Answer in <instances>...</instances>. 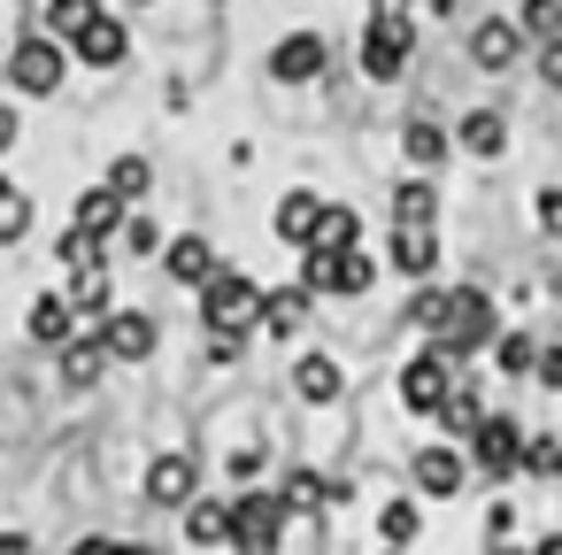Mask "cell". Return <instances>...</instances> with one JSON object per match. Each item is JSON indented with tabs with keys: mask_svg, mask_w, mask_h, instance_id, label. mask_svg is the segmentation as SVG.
Listing matches in <instances>:
<instances>
[{
	"mask_svg": "<svg viewBox=\"0 0 562 555\" xmlns=\"http://www.w3.org/2000/svg\"><path fill=\"white\" fill-rule=\"evenodd\" d=\"M193 493H201L193 455H155V463H147V501H155V509H186Z\"/></svg>",
	"mask_w": 562,
	"mask_h": 555,
	"instance_id": "13",
	"label": "cell"
},
{
	"mask_svg": "<svg viewBox=\"0 0 562 555\" xmlns=\"http://www.w3.org/2000/svg\"><path fill=\"white\" fill-rule=\"evenodd\" d=\"M109 193L147 201V193H155V163H147V155H116V163H109Z\"/></svg>",
	"mask_w": 562,
	"mask_h": 555,
	"instance_id": "28",
	"label": "cell"
},
{
	"mask_svg": "<svg viewBox=\"0 0 562 555\" xmlns=\"http://www.w3.org/2000/svg\"><path fill=\"white\" fill-rule=\"evenodd\" d=\"M70 332H78V309H70V293H40V301H32V340H40V347H63Z\"/></svg>",
	"mask_w": 562,
	"mask_h": 555,
	"instance_id": "23",
	"label": "cell"
},
{
	"mask_svg": "<svg viewBox=\"0 0 562 555\" xmlns=\"http://www.w3.org/2000/svg\"><path fill=\"white\" fill-rule=\"evenodd\" d=\"M93 16H101V0H47V40H63V47H70Z\"/></svg>",
	"mask_w": 562,
	"mask_h": 555,
	"instance_id": "30",
	"label": "cell"
},
{
	"mask_svg": "<svg viewBox=\"0 0 562 555\" xmlns=\"http://www.w3.org/2000/svg\"><path fill=\"white\" fill-rule=\"evenodd\" d=\"M101 347H109V363H147V355H155V317L109 309V317H101Z\"/></svg>",
	"mask_w": 562,
	"mask_h": 555,
	"instance_id": "10",
	"label": "cell"
},
{
	"mask_svg": "<svg viewBox=\"0 0 562 555\" xmlns=\"http://www.w3.org/2000/svg\"><path fill=\"white\" fill-rule=\"evenodd\" d=\"M308 309H316V293L293 278V286H278V293H262V332H278V340H293L301 324H308Z\"/></svg>",
	"mask_w": 562,
	"mask_h": 555,
	"instance_id": "19",
	"label": "cell"
},
{
	"mask_svg": "<svg viewBox=\"0 0 562 555\" xmlns=\"http://www.w3.org/2000/svg\"><path fill=\"white\" fill-rule=\"evenodd\" d=\"M0 555H32V540L24 532H0Z\"/></svg>",
	"mask_w": 562,
	"mask_h": 555,
	"instance_id": "46",
	"label": "cell"
},
{
	"mask_svg": "<svg viewBox=\"0 0 562 555\" xmlns=\"http://www.w3.org/2000/svg\"><path fill=\"white\" fill-rule=\"evenodd\" d=\"M493 340H501V332H493V301H485L477 286H454V293H447V317L431 324V347L462 363V355H477V347H493Z\"/></svg>",
	"mask_w": 562,
	"mask_h": 555,
	"instance_id": "2",
	"label": "cell"
},
{
	"mask_svg": "<svg viewBox=\"0 0 562 555\" xmlns=\"http://www.w3.org/2000/svg\"><path fill=\"white\" fill-rule=\"evenodd\" d=\"M539 78L562 93V40H547V47H539Z\"/></svg>",
	"mask_w": 562,
	"mask_h": 555,
	"instance_id": "42",
	"label": "cell"
},
{
	"mask_svg": "<svg viewBox=\"0 0 562 555\" xmlns=\"http://www.w3.org/2000/svg\"><path fill=\"white\" fill-rule=\"evenodd\" d=\"M70 224L93 232V240H116V232H124V193H109V186L78 193V217H70Z\"/></svg>",
	"mask_w": 562,
	"mask_h": 555,
	"instance_id": "21",
	"label": "cell"
},
{
	"mask_svg": "<svg viewBox=\"0 0 562 555\" xmlns=\"http://www.w3.org/2000/svg\"><path fill=\"white\" fill-rule=\"evenodd\" d=\"M16 132H24V124H16V109H9V101H0V155H9V147H16Z\"/></svg>",
	"mask_w": 562,
	"mask_h": 555,
	"instance_id": "44",
	"label": "cell"
},
{
	"mask_svg": "<svg viewBox=\"0 0 562 555\" xmlns=\"http://www.w3.org/2000/svg\"><path fill=\"white\" fill-rule=\"evenodd\" d=\"M324 55H331V47H324L316 32H293V40L270 47V78H278V86H308V78H324Z\"/></svg>",
	"mask_w": 562,
	"mask_h": 555,
	"instance_id": "12",
	"label": "cell"
},
{
	"mask_svg": "<svg viewBox=\"0 0 562 555\" xmlns=\"http://www.w3.org/2000/svg\"><path fill=\"white\" fill-rule=\"evenodd\" d=\"M24 232H32V193L0 178V247H16Z\"/></svg>",
	"mask_w": 562,
	"mask_h": 555,
	"instance_id": "31",
	"label": "cell"
},
{
	"mask_svg": "<svg viewBox=\"0 0 562 555\" xmlns=\"http://www.w3.org/2000/svg\"><path fill=\"white\" fill-rule=\"evenodd\" d=\"M531 378H539L547 393H562V347H539V363H531Z\"/></svg>",
	"mask_w": 562,
	"mask_h": 555,
	"instance_id": "41",
	"label": "cell"
},
{
	"mask_svg": "<svg viewBox=\"0 0 562 555\" xmlns=\"http://www.w3.org/2000/svg\"><path fill=\"white\" fill-rule=\"evenodd\" d=\"M393 270L431 278V270H439V240H431V232H393Z\"/></svg>",
	"mask_w": 562,
	"mask_h": 555,
	"instance_id": "26",
	"label": "cell"
},
{
	"mask_svg": "<svg viewBox=\"0 0 562 555\" xmlns=\"http://www.w3.org/2000/svg\"><path fill=\"white\" fill-rule=\"evenodd\" d=\"M55 355H63V378H70L78 393H86V386H101V370H109V347H101V332H93V340H78V332H70Z\"/></svg>",
	"mask_w": 562,
	"mask_h": 555,
	"instance_id": "22",
	"label": "cell"
},
{
	"mask_svg": "<svg viewBox=\"0 0 562 555\" xmlns=\"http://www.w3.org/2000/svg\"><path fill=\"white\" fill-rule=\"evenodd\" d=\"M116 255H162V232H155V217H124V232L109 240Z\"/></svg>",
	"mask_w": 562,
	"mask_h": 555,
	"instance_id": "33",
	"label": "cell"
},
{
	"mask_svg": "<svg viewBox=\"0 0 562 555\" xmlns=\"http://www.w3.org/2000/svg\"><path fill=\"white\" fill-rule=\"evenodd\" d=\"M531 555H562V532H547V540H539V547H531Z\"/></svg>",
	"mask_w": 562,
	"mask_h": 555,
	"instance_id": "48",
	"label": "cell"
},
{
	"mask_svg": "<svg viewBox=\"0 0 562 555\" xmlns=\"http://www.w3.org/2000/svg\"><path fill=\"white\" fill-rule=\"evenodd\" d=\"M401 155H408L416 170H439V163H447V132H439L431 116H416V124L401 132Z\"/></svg>",
	"mask_w": 562,
	"mask_h": 555,
	"instance_id": "25",
	"label": "cell"
},
{
	"mask_svg": "<svg viewBox=\"0 0 562 555\" xmlns=\"http://www.w3.org/2000/svg\"><path fill=\"white\" fill-rule=\"evenodd\" d=\"M63 78H70V47H63V40H47V32L16 40V55H9V86H16V93L47 101V93H63Z\"/></svg>",
	"mask_w": 562,
	"mask_h": 555,
	"instance_id": "4",
	"label": "cell"
},
{
	"mask_svg": "<svg viewBox=\"0 0 562 555\" xmlns=\"http://www.w3.org/2000/svg\"><path fill=\"white\" fill-rule=\"evenodd\" d=\"M293 393H301L308 409H331V401L347 393V378H339L331 355H293Z\"/></svg>",
	"mask_w": 562,
	"mask_h": 555,
	"instance_id": "16",
	"label": "cell"
},
{
	"mask_svg": "<svg viewBox=\"0 0 562 555\" xmlns=\"http://www.w3.org/2000/svg\"><path fill=\"white\" fill-rule=\"evenodd\" d=\"M531 217H539V232H554V240H562V193H554V186L531 201Z\"/></svg>",
	"mask_w": 562,
	"mask_h": 555,
	"instance_id": "40",
	"label": "cell"
},
{
	"mask_svg": "<svg viewBox=\"0 0 562 555\" xmlns=\"http://www.w3.org/2000/svg\"><path fill=\"white\" fill-rule=\"evenodd\" d=\"M308 247H362V217H355V209H331V201H324V217H316Z\"/></svg>",
	"mask_w": 562,
	"mask_h": 555,
	"instance_id": "29",
	"label": "cell"
},
{
	"mask_svg": "<svg viewBox=\"0 0 562 555\" xmlns=\"http://www.w3.org/2000/svg\"><path fill=\"white\" fill-rule=\"evenodd\" d=\"M278 501H285V517H293V509H316V501H331V478H316V470H293Z\"/></svg>",
	"mask_w": 562,
	"mask_h": 555,
	"instance_id": "34",
	"label": "cell"
},
{
	"mask_svg": "<svg viewBox=\"0 0 562 555\" xmlns=\"http://www.w3.org/2000/svg\"><path fill=\"white\" fill-rule=\"evenodd\" d=\"M255 470H262V447H239V455H232V478H239V486H247V478H255Z\"/></svg>",
	"mask_w": 562,
	"mask_h": 555,
	"instance_id": "43",
	"label": "cell"
},
{
	"mask_svg": "<svg viewBox=\"0 0 562 555\" xmlns=\"http://www.w3.org/2000/svg\"><path fill=\"white\" fill-rule=\"evenodd\" d=\"M524 470H531V478H562V440L524 432Z\"/></svg>",
	"mask_w": 562,
	"mask_h": 555,
	"instance_id": "35",
	"label": "cell"
},
{
	"mask_svg": "<svg viewBox=\"0 0 562 555\" xmlns=\"http://www.w3.org/2000/svg\"><path fill=\"white\" fill-rule=\"evenodd\" d=\"M531 40H562V0H524V16H516Z\"/></svg>",
	"mask_w": 562,
	"mask_h": 555,
	"instance_id": "36",
	"label": "cell"
},
{
	"mask_svg": "<svg viewBox=\"0 0 562 555\" xmlns=\"http://www.w3.org/2000/svg\"><path fill=\"white\" fill-rule=\"evenodd\" d=\"M477 424H485V401H477V386H470V378H454V386H447V401L431 409V432H447V440H470Z\"/></svg>",
	"mask_w": 562,
	"mask_h": 555,
	"instance_id": "17",
	"label": "cell"
},
{
	"mask_svg": "<svg viewBox=\"0 0 562 555\" xmlns=\"http://www.w3.org/2000/svg\"><path fill=\"white\" fill-rule=\"evenodd\" d=\"M462 447H470V463H477L485 478H508V470H524V424H516V417H485V424H477Z\"/></svg>",
	"mask_w": 562,
	"mask_h": 555,
	"instance_id": "8",
	"label": "cell"
},
{
	"mask_svg": "<svg viewBox=\"0 0 562 555\" xmlns=\"http://www.w3.org/2000/svg\"><path fill=\"white\" fill-rule=\"evenodd\" d=\"M493 555H531V547H508V540H493Z\"/></svg>",
	"mask_w": 562,
	"mask_h": 555,
	"instance_id": "50",
	"label": "cell"
},
{
	"mask_svg": "<svg viewBox=\"0 0 562 555\" xmlns=\"http://www.w3.org/2000/svg\"><path fill=\"white\" fill-rule=\"evenodd\" d=\"M301 286L308 293H370L378 255L370 247H301Z\"/></svg>",
	"mask_w": 562,
	"mask_h": 555,
	"instance_id": "3",
	"label": "cell"
},
{
	"mask_svg": "<svg viewBox=\"0 0 562 555\" xmlns=\"http://www.w3.org/2000/svg\"><path fill=\"white\" fill-rule=\"evenodd\" d=\"M116 555H155V547H147V540H132V547H124V540H116Z\"/></svg>",
	"mask_w": 562,
	"mask_h": 555,
	"instance_id": "49",
	"label": "cell"
},
{
	"mask_svg": "<svg viewBox=\"0 0 562 555\" xmlns=\"http://www.w3.org/2000/svg\"><path fill=\"white\" fill-rule=\"evenodd\" d=\"M278 524H285V501L278 493H239L232 501V555H278Z\"/></svg>",
	"mask_w": 562,
	"mask_h": 555,
	"instance_id": "6",
	"label": "cell"
},
{
	"mask_svg": "<svg viewBox=\"0 0 562 555\" xmlns=\"http://www.w3.org/2000/svg\"><path fill=\"white\" fill-rule=\"evenodd\" d=\"M162 270H170L178 286H193V293H201V286L224 270V263H216V247H209L201 232H186V240H162Z\"/></svg>",
	"mask_w": 562,
	"mask_h": 555,
	"instance_id": "15",
	"label": "cell"
},
{
	"mask_svg": "<svg viewBox=\"0 0 562 555\" xmlns=\"http://www.w3.org/2000/svg\"><path fill=\"white\" fill-rule=\"evenodd\" d=\"M186 532H193V547H224V532H232V501H186Z\"/></svg>",
	"mask_w": 562,
	"mask_h": 555,
	"instance_id": "24",
	"label": "cell"
},
{
	"mask_svg": "<svg viewBox=\"0 0 562 555\" xmlns=\"http://www.w3.org/2000/svg\"><path fill=\"white\" fill-rule=\"evenodd\" d=\"M70 309H109V270H101V263H86V270H78V286H70Z\"/></svg>",
	"mask_w": 562,
	"mask_h": 555,
	"instance_id": "37",
	"label": "cell"
},
{
	"mask_svg": "<svg viewBox=\"0 0 562 555\" xmlns=\"http://www.w3.org/2000/svg\"><path fill=\"white\" fill-rule=\"evenodd\" d=\"M493 363H501L508 378H531V363H539V340H531V332H501V340H493Z\"/></svg>",
	"mask_w": 562,
	"mask_h": 555,
	"instance_id": "32",
	"label": "cell"
},
{
	"mask_svg": "<svg viewBox=\"0 0 562 555\" xmlns=\"http://www.w3.org/2000/svg\"><path fill=\"white\" fill-rule=\"evenodd\" d=\"M201 324H209L216 340H247V332L262 324V286H255L247 270H216V278L201 286Z\"/></svg>",
	"mask_w": 562,
	"mask_h": 555,
	"instance_id": "1",
	"label": "cell"
},
{
	"mask_svg": "<svg viewBox=\"0 0 562 555\" xmlns=\"http://www.w3.org/2000/svg\"><path fill=\"white\" fill-rule=\"evenodd\" d=\"M378 532H385V547H408V540H416V501H385Z\"/></svg>",
	"mask_w": 562,
	"mask_h": 555,
	"instance_id": "39",
	"label": "cell"
},
{
	"mask_svg": "<svg viewBox=\"0 0 562 555\" xmlns=\"http://www.w3.org/2000/svg\"><path fill=\"white\" fill-rule=\"evenodd\" d=\"M70 555H116V540H101V532H93V540H78Z\"/></svg>",
	"mask_w": 562,
	"mask_h": 555,
	"instance_id": "45",
	"label": "cell"
},
{
	"mask_svg": "<svg viewBox=\"0 0 562 555\" xmlns=\"http://www.w3.org/2000/svg\"><path fill=\"white\" fill-rule=\"evenodd\" d=\"M370 16H408V0H370Z\"/></svg>",
	"mask_w": 562,
	"mask_h": 555,
	"instance_id": "47",
	"label": "cell"
},
{
	"mask_svg": "<svg viewBox=\"0 0 562 555\" xmlns=\"http://www.w3.org/2000/svg\"><path fill=\"white\" fill-rule=\"evenodd\" d=\"M462 147H470L477 163H493V155L508 147V124H501L493 109H477V116H462Z\"/></svg>",
	"mask_w": 562,
	"mask_h": 555,
	"instance_id": "27",
	"label": "cell"
},
{
	"mask_svg": "<svg viewBox=\"0 0 562 555\" xmlns=\"http://www.w3.org/2000/svg\"><path fill=\"white\" fill-rule=\"evenodd\" d=\"M316 217H324V201H316L308 186H293V193L278 201V217H270V224H278V240L301 255V247H308V232H316Z\"/></svg>",
	"mask_w": 562,
	"mask_h": 555,
	"instance_id": "20",
	"label": "cell"
},
{
	"mask_svg": "<svg viewBox=\"0 0 562 555\" xmlns=\"http://www.w3.org/2000/svg\"><path fill=\"white\" fill-rule=\"evenodd\" d=\"M516 55H524V24H508V16H485V24L470 32V63H477V70H493V78H501Z\"/></svg>",
	"mask_w": 562,
	"mask_h": 555,
	"instance_id": "14",
	"label": "cell"
},
{
	"mask_svg": "<svg viewBox=\"0 0 562 555\" xmlns=\"http://www.w3.org/2000/svg\"><path fill=\"white\" fill-rule=\"evenodd\" d=\"M70 63H86V70H124V63H132V32L101 9V16L70 40Z\"/></svg>",
	"mask_w": 562,
	"mask_h": 555,
	"instance_id": "9",
	"label": "cell"
},
{
	"mask_svg": "<svg viewBox=\"0 0 562 555\" xmlns=\"http://www.w3.org/2000/svg\"><path fill=\"white\" fill-rule=\"evenodd\" d=\"M462 370H454V355H439V347H424V355H408L401 363V401L416 409V417H431L439 401H447V386H454Z\"/></svg>",
	"mask_w": 562,
	"mask_h": 555,
	"instance_id": "7",
	"label": "cell"
},
{
	"mask_svg": "<svg viewBox=\"0 0 562 555\" xmlns=\"http://www.w3.org/2000/svg\"><path fill=\"white\" fill-rule=\"evenodd\" d=\"M439 317H447V286H416V301H408V324L431 340V324H439Z\"/></svg>",
	"mask_w": 562,
	"mask_h": 555,
	"instance_id": "38",
	"label": "cell"
},
{
	"mask_svg": "<svg viewBox=\"0 0 562 555\" xmlns=\"http://www.w3.org/2000/svg\"><path fill=\"white\" fill-rule=\"evenodd\" d=\"M431 224H439V186L431 178L393 186V232H431Z\"/></svg>",
	"mask_w": 562,
	"mask_h": 555,
	"instance_id": "18",
	"label": "cell"
},
{
	"mask_svg": "<svg viewBox=\"0 0 562 555\" xmlns=\"http://www.w3.org/2000/svg\"><path fill=\"white\" fill-rule=\"evenodd\" d=\"M408 55H416V24L408 16H370L362 24V78L370 86H393L408 70Z\"/></svg>",
	"mask_w": 562,
	"mask_h": 555,
	"instance_id": "5",
	"label": "cell"
},
{
	"mask_svg": "<svg viewBox=\"0 0 562 555\" xmlns=\"http://www.w3.org/2000/svg\"><path fill=\"white\" fill-rule=\"evenodd\" d=\"M416 486L431 493V501H447V493H462V478H470V455L462 447H447V440H431V447H416Z\"/></svg>",
	"mask_w": 562,
	"mask_h": 555,
	"instance_id": "11",
	"label": "cell"
}]
</instances>
